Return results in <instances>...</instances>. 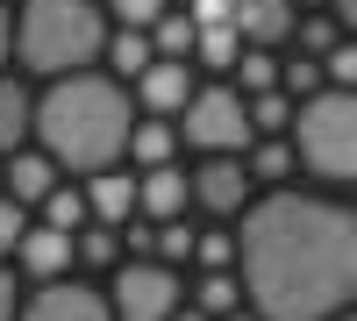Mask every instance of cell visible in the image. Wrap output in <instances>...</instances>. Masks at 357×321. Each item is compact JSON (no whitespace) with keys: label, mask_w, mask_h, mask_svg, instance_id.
Wrapping results in <instances>:
<instances>
[{"label":"cell","mask_w":357,"mask_h":321,"mask_svg":"<svg viewBox=\"0 0 357 321\" xmlns=\"http://www.w3.org/2000/svg\"><path fill=\"white\" fill-rule=\"evenodd\" d=\"M243 114H250V136H286V122H293V100L279 93H243Z\"/></svg>","instance_id":"cell-23"},{"label":"cell","mask_w":357,"mask_h":321,"mask_svg":"<svg viewBox=\"0 0 357 321\" xmlns=\"http://www.w3.org/2000/svg\"><path fill=\"white\" fill-rule=\"evenodd\" d=\"M100 50H107V65L122 72V79H136V72H143V65H151V57H158V50H151V36H143V29H107V43H100Z\"/></svg>","instance_id":"cell-20"},{"label":"cell","mask_w":357,"mask_h":321,"mask_svg":"<svg viewBox=\"0 0 357 321\" xmlns=\"http://www.w3.org/2000/svg\"><path fill=\"white\" fill-rule=\"evenodd\" d=\"M279 93H286V100H307V93H321V57L293 50L286 65H279Z\"/></svg>","instance_id":"cell-26"},{"label":"cell","mask_w":357,"mask_h":321,"mask_svg":"<svg viewBox=\"0 0 357 321\" xmlns=\"http://www.w3.org/2000/svg\"><path fill=\"white\" fill-rule=\"evenodd\" d=\"M229 72H236V93H272V86H279V57L257 50V43H243Z\"/></svg>","instance_id":"cell-19"},{"label":"cell","mask_w":357,"mask_h":321,"mask_svg":"<svg viewBox=\"0 0 357 321\" xmlns=\"http://www.w3.org/2000/svg\"><path fill=\"white\" fill-rule=\"evenodd\" d=\"M236 285L257 321H329L357 300V214L329 193L272 186L243 200Z\"/></svg>","instance_id":"cell-1"},{"label":"cell","mask_w":357,"mask_h":321,"mask_svg":"<svg viewBox=\"0 0 357 321\" xmlns=\"http://www.w3.org/2000/svg\"><path fill=\"white\" fill-rule=\"evenodd\" d=\"M22 228H29V208L0 193V257H15V236H22Z\"/></svg>","instance_id":"cell-31"},{"label":"cell","mask_w":357,"mask_h":321,"mask_svg":"<svg viewBox=\"0 0 357 321\" xmlns=\"http://www.w3.org/2000/svg\"><path fill=\"white\" fill-rule=\"evenodd\" d=\"M86 214L93 221H107V228H122L129 214H136V179L129 171H86Z\"/></svg>","instance_id":"cell-13"},{"label":"cell","mask_w":357,"mask_h":321,"mask_svg":"<svg viewBox=\"0 0 357 321\" xmlns=\"http://www.w3.org/2000/svg\"><path fill=\"white\" fill-rule=\"evenodd\" d=\"M329 321H350V307H343V314H329Z\"/></svg>","instance_id":"cell-37"},{"label":"cell","mask_w":357,"mask_h":321,"mask_svg":"<svg viewBox=\"0 0 357 321\" xmlns=\"http://www.w3.org/2000/svg\"><path fill=\"white\" fill-rule=\"evenodd\" d=\"M8 50H15V15L0 8V65H8Z\"/></svg>","instance_id":"cell-34"},{"label":"cell","mask_w":357,"mask_h":321,"mask_svg":"<svg viewBox=\"0 0 357 321\" xmlns=\"http://www.w3.org/2000/svg\"><path fill=\"white\" fill-rule=\"evenodd\" d=\"M236 50H243V36H236L229 22H207V29H193V57H186V65H200V72H229Z\"/></svg>","instance_id":"cell-17"},{"label":"cell","mask_w":357,"mask_h":321,"mask_svg":"<svg viewBox=\"0 0 357 321\" xmlns=\"http://www.w3.org/2000/svg\"><path fill=\"white\" fill-rule=\"evenodd\" d=\"M129 86H136L143 114H178V107H186V93H193V65H186V57H151Z\"/></svg>","instance_id":"cell-9"},{"label":"cell","mask_w":357,"mask_h":321,"mask_svg":"<svg viewBox=\"0 0 357 321\" xmlns=\"http://www.w3.org/2000/svg\"><path fill=\"white\" fill-rule=\"evenodd\" d=\"M15 300H22V293H15V265L0 257V321H15Z\"/></svg>","instance_id":"cell-33"},{"label":"cell","mask_w":357,"mask_h":321,"mask_svg":"<svg viewBox=\"0 0 357 321\" xmlns=\"http://www.w3.org/2000/svg\"><path fill=\"white\" fill-rule=\"evenodd\" d=\"M172 129H178V143L222 157V150H243L250 143V114H243V93H236V86H193L186 107L172 114Z\"/></svg>","instance_id":"cell-5"},{"label":"cell","mask_w":357,"mask_h":321,"mask_svg":"<svg viewBox=\"0 0 357 321\" xmlns=\"http://www.w3.org/2000/svg\"><path fill=\"white\" fill-rule=\"evenodd\" d=\"M193 208H207V214H243V200H250V171H243V150H222V157H207L200 171H193Z\"/></svg>","instance_id":"cell-8"},{"label":"cell","mask_w":357,"mask_h":321,"mask_svg":"<svg viewBox=\"0 0 357 321\" xmlns=\"http://www.w3.org/2000/svg\"><path fill=\"white\" fill-rule=\"evenodd\" d=\"M286 143H293V164H307L314 179H329V186L357 179V93L321 86V93L293 100Z\"/></svg>","instance_id":"cell-4"},{"label":"cell","mask_w":357,"mask_h":321,"mask_svg":"<svg viewBox=\"0 0 357 321\" xmlns=\"http://www.w3.org/2000/svg\"><path fill=\"white\" fill-rule=\"evenodd\" d=\"M178 307V272L158 265V257H114V293L107 314L114 321H165Z\"/></svg>","instance_id":"cell-6"},{"label":"cell","mask_w":357,"mask_h":321,"mask_svg":"<svg viewBox=\"0 0 357 321\" xmlns=\"http://www.w3.org/2000/svg\"><path fill=\"white\" fill-rule=\"evenodd\" d=\"M165 321H207V314H193V307H172V314H165Z\"/></svg>","instance_id":"cell-35"},{"label":"cell","mask_w":357,"mask_h":321,"mask_svg":"<svg viewBox=\"0 0 357 321\" xmlns=\"http://www.w3.org/2000/svg\"><path fill=\"white\" fill-rule=\"evenodd\" d=\"M107 15L122 22V29H151V22L165 15V0H107Z\"/></svg>","instance_id":"cell-30"},{"label":"cell","mask_w":357,"mask_h":321,"mask_svg":"<svg viewBox=\"0 0 357 321\" xmlns=\"http://www.w3.org/2000/svg\"><path fill=\"white\" fill-rule=\"evenodd\" d=\"M186 208H193V186H186L178 164H151L136 179V214L143 221H172V214H186Z\"/></svg>","instance_id":"cell-12"},{"label":"cell","mask_w":357,"mask_h":321,"mask_svg":"<svg viewBox=\"0 0 357 321\" xmlns=\"http://www.w3.org/2000/svg\"><path fill=\"white\" fill-rule=\"evenodd\" d=\"M229 8H236V0H186V22H193V29H207V22H229Z\"/></svg>","instance_id":"cell-32"},{"label":"cell","mask_w":357,"mask_h":321,"mask_svg":"<svg viewBox=\"0 0 357 321\" xmlns=\"http://www.w3.org/2000/svg\"><path fill=\"white\" fill-rule=\"evenodd\" d=\"M229 307H243V285H236V272H200V293H193V314L222 321Z\"/></svg>","instance_id":"cell-21"},{"label":"cell","mask_w":357,"mask_h":321,"mask_svg":"<svg viewBox=\"0 0 357 321\" xmlns=\"http://www.w3.org/2000/svg\"><path fill=\"white\" fill-rule=\"evenodd\" d=\"M15 321H114L107 293L86 279H36V293L15 307Z\"/></svg>","instance_id":"cell-7"},{"label":"cell","mask_w":357,"mask_h":321,"mask_svg":"<svg viewBox=\"0 0 357 321\" xmlns=\"http://www.w3.org/2000/svg\"><path fill=\"white\" fill-rule=\"evenodd\" d=\"M15 265H22L29 279H65V272H72V236H65V228H50V221L22 228V236H15Z\"/></svg>","instance_id":"cell-11"},{"label":"cell","mask_w":357,"mask_h":321,"mask_svg":"<svg viewBox=\"0 0 357 321\" xmlns=\"http://www.w3.org/2000/svg\"><path fill=\"white\" fill-rule=\"evenodd\" d=\"M222 321H257V314H243V307H229V314H222Z\"/></svg>","instance_id":"cell-36"},{"label":"cell","mask_w":357,"mask_h":321,"mask_svg":"<svg viewBox=\"0 0 357 321\" xmlns=\"http://www.w3.org/2000/svg\"><path fill=\"white\" fill-rule=\"evenodd\" d=\"M321 86H343V93L357 86V43H329L321 50Z\"/></svg>","instance_id":"cell-29"},{"label":"cell","mask_w":357,"mask_h":321,"mask_svg":"<svg viewBox=\"0 0 357 321\" xmlns=\"http://www.w3.org/2000/svg\"><path fill=\"white\" fill-rule=\"evenodd\" d=\"M122 157H129L136 171L172 164V157H178V129H172V114H136V122H129V143H122Z\"/></svg>","instance_id":"cell-14"},{"label":"cell","mask_w":357,"mask_h":321,"mask_svg":"<svg viewBox=\"0 0 357 321\" xmlns=\"http://www.w3.org/2000/svg\"><path fill=\"white\" fill-rule=\"evenodd\" d=\"M293 15H301L293 0H236V8H229V29H236L243 43H257V50H279V43L293 36Z\"/></svg>","instance_id":"cell-10"},{"label":"cell","mask_w":357,"mask_h":321,"mask_svg":"<svg viewBox=\"0 0 357 321\" xmlns=\"http://www.w3.org/2000/svg\"><path fill=\"white\" fill-rule=\"evenodd\" d=\"M151 250H158V265H193V228H186V214H172V221H158L151 228Z\"/></svg>","instance_id":"cell-25"},{"label":"cell","mask_w":357,"mask_h":321,"mask_svg":"<svg viewBox=\"0 0 357 321\" xmlns=\"http://www.w3.org/2000/svg\"><path fill=\"white\" fill-rule=\"evenodd\" d=\"M107 43V8L100 0H22L15 15V57L29 72H86Z\"/></svg>","instance_id":"cell-3"},{"label":"cell","mask_w":357,"mask_h":321,"mask_svg":"<svg viewBox=\"0 0 357 321\" xmlns=\"http://www.w3.org/2000/svg\"><path fill=\"white\" fill-rule=\"evenodd\" d=\"M243 171H250V186H279L293 171V143L286 136H250L243 143Z\"/></svg>","instance_id":"cell-16"},{"label":"cell","mask_w":357,"mask_h":321,"mask_svg":"<svg viewBox=\"0 0 357 321\" xmlns=\"http://www.w3.org/2000/svg\"><path fill=\"white\" fill-rule=\"evenodd\" d=\"M193 265L200 272H236V236L229 228H193Z\"/></svg>","instance_id":"cell-27"},{"label":"cell","mask_w":357,"mask_h":321,"mask_svg":"<svg viewBox=\"0 0 357 321\" xmlns=\"http://www.w3.org/2000/svg\"><path fill=\"white\" fill-rule=\"evenodd\" d=\"M22 136H29V86L22 79H0V157L22 150Z\"/></svg>","instance_id":"cell-18"},{"label":"cell","mask_w":357,"mask_h":321,"mask_svg":"<svg viewBox=\"0 0 357 321\" xmlns=\"http://www.w3.org/2000/svg\"><path fill=\"white\" fill-rule=\"evenodd\" d=\"M72 257L79 265H114V257H122V236H114L107 221H86V228H72Z\"/></svg>","instance_id":"cell-24"},{"label":"cell","mask_w":357,"mask_h":321,"mask_svg":"<svg viewBox=\"0 0 357 321\" xmlns=\"http://www.w3.org/2000/svg\"><path fill=\"white\" fill-rule=\"evenodd\" d=\"M8 200H22V208H36V200L57 186V164L43 157V150H8Z\"/></svg>","instance_id":"cell-15"},{"label":"cell","mask_w":357,"mask_h":321,"mask_svg":"<svg viewBox=\"0 0 357 321\" xmlns=\"http://www.w3.org/2000/svg\"><path fill=\"white\" fill-rule=\"evenodd\" d=\"M36 208H43V221H50V228H65V236L93 221V214H86V186H50V193L36 200Z\"/></svg>","instance_id":"cell-22"},{"label":"cell","mask_w":357,"mask_h":321,"mask_svg":"<svg viewBox=\"0 0 357 321\" xmlns=\"http://www.w3.org/2000/svg\"><path fill=\"white\" fill-rule=\"evenodd\" d=\"M129 86L107 79V72H57L43 86V100H29V136L57 171H107L122 164V143H129Z\"/></svg>","instance_id":"cell-2"},{"label":"cell","mask_w":357,"mask_h":321,"mask_svg":"<svg viewBox=\"0 0 357 321\" xmlns=\"http://www.w3.org/2000/svg\"><path fill=\"white\" fill-rule=\"evenodd\" d=\"M293 50H307V57H321L329 43H343V29L329 22V15H293V36H286Z\"/></svg>","instance_id":"cell-28"}]
</instances>
